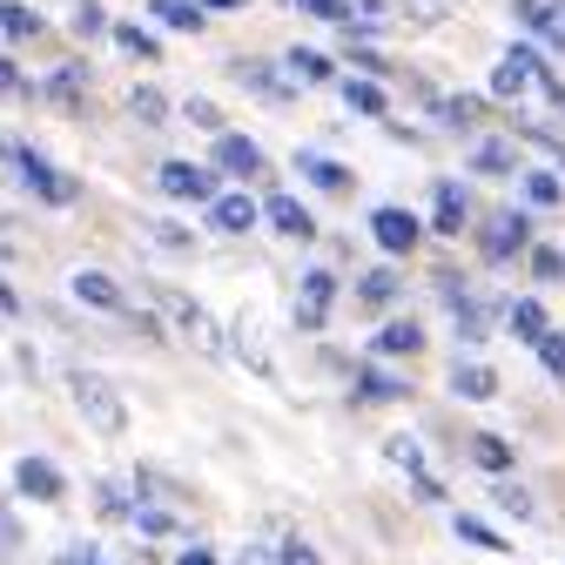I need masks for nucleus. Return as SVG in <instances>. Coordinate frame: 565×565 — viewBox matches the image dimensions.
Segmentation results:
<instances>
[{
    "label": "nucleus",
    "mask_w": 565,
    "mask_h": 565,
    "mask_svg": "<svg viewBox=\"0 0 565 565\" xmlns=\"http://www.w3.org/2000/svg\"><path fill=\"white\" fill-rule=\"evenodd\" d=\"M156 303H162V323H169V330H175V337L195 350V358H216V364L230 358V337H223V323L209 317L195 297H182V290H156Z\"/></svg>",
    "instance_id": "nucleus-2"
},
{
    "label": "nucleus",
    "mask_w": 565,
    "mask_h": 565,
    "mask_svg": "<svg viewBox=\"0 0 565 565\" xmlns=\"http://www.w3.org/2000/svg\"><path fill=\"white\" fill-rule=\"evenodd\" d=\"M8 310H21V303H14V290H8V282H0V317H8Z\"/></svg>",
    "instance_id": "nucleus-52"
},
{
    "label": "nucleus",
    "mask_w": 565,
    "mask_h": 565,
    "mask_svg": "<svg viewBox=\"0 0 565 565\" xmlns=\"http://www.w3.org/2000/svg\"><path fill=\"white\" fill-rule=\"evenodd\" d=\"M539 88L552 95V75H545V61H539L532 47H512L499 67H491V102H505V108L525 102V95H539Z\"/></svg>",
    "instance_id": "nucleus-4"
},
{
    "label": "nucleus",
    "mask_w": 565,
    "mask_h": 565,
    "mask_svg": "<svg viewBox=\"0 0 565 565\" xmlns=\"http://www.w3.org/2000/svg\"><path fill=\"white\" fill-rule=\"evenodd\" d=\"M297 175L317 182V189H337V195L358 189V182H350V169H337V162H323V156H297Z\"/></svg>",
    "instance_id": "nucleus-22"
},
{
    "label": "nucleus",
    "mask_w": 565,
    "mask_h": 565,
    "mask_svg": "<svg viewBox=\"0 0 565 565\" xmlns=\"http://www.w3.org/2000/svg\"><path fill=\"white\" fill-rule=\"evenodd\" d=\"M303 14H317V21H343L350 14V0H297Z\"/></svg>",
    "instance_id": "nucleus-45"
},
{
    "label": "nucleus",
    "mask_w": 565,
    "mask_h": 565,
    "mask_svg": "<svg viewBox=\"0 0 565 565\" xmlns=\"http://www.w3.org/2000/svg\"><path fill=\"white\" fill-rule=\"evenodd\" d=\"M431 195H438V202H431V230H438V236H458V230H465V216H471L465 189H458V182H438Z\"/></svg>",
    "instance_id": "nucleus-15"
},
{
    "label": "nucleus",
    "mask_w": 565,
    "mask_h": 565,
    "mask_svg": "<svg viewBox=\"0 0 565 565\" xmlns=\"http://www.w3.org/2000/svg\"><path fill=\"white\" fill-rule=\"evenodd\" d=\"M525 243H532V230H525V216H519V209H499V216H484V230H478V249H484L491 263L519 256Z\"/></svg>",
    "instance_id": "nucleus-5"
},
{
    "label": "nucleus",
    "mask_w": 565,
    "mask_h": 565,
    "mask_svg": "<svg viewBox=\"0 0 565 565\" xmlns=\"http://www.w3.org/2000/svg\"><path fill=\"white\" fill-rule=\"evenodd\" d=\"M558 8H565V0H512V14H519L525 28H539V34L552 28V14H558Z\"/></svg>",
    "instance_id": "nucleus-35"
},
{
    "label": "nucleus",
    "mask_w": 565,
    "mask_h": 565,
    "mask_svg": "<svg viewBox=\"0 0 565 565\" xmlns=\"http://www.w3.org/2000/svg\"><path fill=\"white\" fill-rule=\"evenodd\" d=\"M243 82H249V95H256V102H269V108H282V102H290V82H282V75H269L263 61H243Z\"/></svg>",
    "instance_id": "nucleus-20"
},
{
    "label": "nucleus",
    "mask_w": 565,
    "mask_h": 565,
    "mask_svg": "<svg viewBox=\"0 0 565 565\" xmlns=\"http://www.w3.org/2000/svg\"><path fill=\"white\" fill-rule=\"evenodd\" d=\"M417 350H424V330L411 317H397V323H384L371 337V358H417Z\"/></svg>",
    "instance_id": "nucleus-14"
},
{
    "label": "nucleus",
    "mask_w": 565,
    "mask_h": 565,
    "mask_svg": "<svg viewBox=\"0 0 565 565\" xmlns=\"http://www.w3.org/2000/svg\"><path fill=\"white\" fill-rule=\"evenodd\" d=\"M156 21L182 28V34H202V8H195V0H156Z\"/></svg>",
    "instance_id": "nucleus-26"
},
{
    "label": "nucleus",
    "mask_w": 565,
    "mask_h": 565,
    "mask_svg": "<svg viewBox=\"0 0 565 565\" xmlns=\"http://www.w3.org/2000/svg\"><path fill=\"white\" fill-rule=\"evenodd\" d=\"M269 223H276L282 236H297V243H310V236H317V223H310V209H303L297 195H269Z\"/></svg>",
    "instance_id": "nucleus-16"
},
{
    "label": "nucleus",
    "mask_w": 565,
    "mask_h": 565,
    "mask_svg": "<svg viewBox=\"0 0 565 565\" xmlns=\"http://www.w3.org/2000/svg\"><path fill=\"white\" fill-rule=\"evenodd\" d=\"M525 195H532L539 209H552V202H565V182H558L552 169H532V175H525Z\"/></svg>",
    "instance_id": "nucleus-33"
},
{
    "label": "nucleus",
    "mask_w": 565,
    "mask_h": 565,
    "mask_svg": "<svg viewBox=\"0 0 565 565\" xmlns=\"http://www.w3.org/2000/svg\"><path fill=\"white\" fill-rule=\"evenodd\" d=\"M330 303H337V276H330V269H310L303 290H297V330H323Z\"/></svg>",
    "instance_id": "nucleus-6"
},
{
    "label": "nucleus",
    "mask_w": 565,
    "mask_h": 565,
    "mask_svg": "<svg viewBox=\"0 0 565 565\" xmlns=\"http://www.w3.org/2000/svg\"><path fill=\"white\" fill-rule=\"evenodd\" d=\"M216 169H223V175H236V182L263 175V156H256V141H249V135H236V128H223V135H216Z\"/></svg>",
    "instance_id": "nucleus-8"
},
{
    "label": "nucleus",
    "mask_w": 565,
    "mask_h": 565,
    "mask_svg": "<svg viewBox=\"0 0 565 565\" xmlns=\"http://www.w3.org/2000/svg\"><path fill=\"white\" fill-rule=\"evenodd\" d=\"M14 545H21V532H14L8 505H0V565H14Z\"/></svg>",
    "instance_id": "nucleus-46"
},
{
    "label": "nucleus",
    "mask_w": 565,
    "mask_h": 565,
    "mask_svg": "<svg viewBox=\"0 0 565 565\" xmlns=\"http://www.w3.org/2000/svg\"><path fill=\"white\" fill-rule=\"evenodd\" d=\"M95 505H102V519L128 525V519L141 512V478H102V484H95Z\"/></svg>",
    "instance_id": "nucleus-10"
},
{
    "label": "nucleus",
    "mask_w": 565,
    "mask_h": 565,
    "mask_svg": "<svg viewBox=\"0 0 565 565\" xmlns=\"http://www.w3.org/2000/svg\"><path fill=\"white\" fill-rule=\"evenodd\" d=\"M458 397H471V404H484V397H499V377H491L484 364H458Z\"/></svg>",
    "instance_id": "nucleus-24"
},
{
    "label": "nucleus",
    "mask_w": 565,
    "mask_h": 565,
    "mask_svg": "<svg viewBox=\"0 0 565 565\" xmlns=\"http://www.w3.org/2000/svg\"><path fill=\"white\" fill-rule=\"evenodd\" d=\"M458 539H465V545H478V552H512V545H505L499 532L484 525V519H465V512H458Z\"/></svg>",
    "instance_id": "nucleus-31"
},
{
    "label": "nucleus",
    "mask_w": 565,
    "mask_h": 565,
    "mask_svg": "<svg viewBox=\"0 0 565 565\" xmlns=\"http://www.w3.org/2000/svg\"><path fill=\"white\" fill-rule=\"evenodd\" d=\"M471 169H478V175H512V169H519V141H478V149H471Z\"/></svg>",
    "instance_id": "nucleus-18"
},
{
    "label": "nucleus",
    "mask_w": 565,
    "mask_h": 565,
    "mask_svg": "<svg viewBox=\"0 0 565 565\" xmlns=\"http://www.w3.org/2000/svg\"><path fill=\"white\" fill-rule=\"evenodd\" d=\"M371 236H377V249L404 256V249H417V216H411V209H377V216H371Z\"/></svg>",
    "instance_id": "nucleus-11"
},
{
    "label": "nucleus",
    "mask_w": 565,
    "mask_h": 565,
    "mask_svg": "<svg viewBox=\"0 0 565 565\" xmlns=\"http://www.w3.org/2000/svg\"><path fill=\"white\" fill-rule=\"evenodd\" d=\"M202 8H243V0H202Z\"/></svg>",
    "instance_id": "nucleus-53"
},
{
    "label": "nucleus",
    "mask_w": 565,
    "mask_h": 565,
    "mask_svg": "<svg viewBox=\"0 0 565 565\" xmlns=\"http://www.w3.org/2000/svg\"><path fill=\"white\" fill-rule=\"evenodd\" d=\"M236 350H243V364H249L256 377H269V371H276V364H269V350H263V337H256L249 323H236Z\"/></svg>",
    "instance_id": "nucleus-30"
},
{
    "label": "nucleus",
    "mask_w": 565,
    "mask_h": 565,
    "mask_svg": "<svg viewBox=\"0 0 565 565\" xmlns=\"http://www.w3.org/2000/svg\"><path fill=\"white\" fill-rule=\"evenodd\" d=\"M276 565H323V552H317V545H303V539H290V545L276 552Z\"/></svg>",
    "instance_id": "nucleus-42"
},
{
    "label": "nucleus",
    "mask_w": 565,
    "mask_h": 565,
    "mask_svg": "<svg viewBox=\"0 0 565 565\" xmlns=\"http://www.w3.org/2000/svg\"><path fill=\"white\" fill-rule=\"evenodd\" d=\"M67 397H75V411L88 417V431H102V438H121L128 431V397L115 391V377L75 371V377H67Z\"/></svg>",
    "instance_id": "nucleus-3"
},
{
    "label": "nucleus",
    "mask_w": 565,
    "mask_h": 565,
    "mask_svg": "<svg viewBox=\"0 0 565 565\" xmlns=\"http://www.w3.org/2000/svg\"><path fill=\"white\" fill-rule=\"evenodd\" d=\"M54 565H102V558H95V545H67Z\"/></svg>",
    "instance_id": "nucleus-48"
},
{
    "label": "nucleus",
    "mask_w": 565,
    "mask_h": 565,
    "mask_svg": "<svg viewBox=\"0 0 565 565\" xmlns=\"http://www.w3.org/2000/svg\"><path fill=\"white\" fill-rule=\"evenodd\" d=\"M491 505L512 512V519H532V512H539V505H532V491H525V484H512V478H491Z\"/></svg>",
    "instance_id": "nucleus-23"
},
{
    "label": "nucleus",
    "mask_w": 565,
    "mask_h": 565,
    "mask_svg": "<svg viewBox=\"0 0 565 565\" xmlns=\"http://www.w3.org/2000/svg\"><path fill=\"white\" fill-rule=\"evenodd\" d=\"M189 121H195V128H216V135H223V115H216V102H189Z\"/></svg>",
    "instance_id": "nucleus-47"
},
{
    "label": "nucleus",
    "mask_w": 565,
    "mask_h": 565,
    "mask_svg": "<svg viewBox=\"0 0 565 565\" xmlns=\"http://www.w3.org/2000/svg\"><path fill=\"white\" fill-rule=\"evenodd\" d=\"M75 303H88V310H128L121 282L108 269H75Z\"/></svg>",
    "instance_id": "nucleus-12"
},
{
    "label": "nucleus",
    "mask_w": 565,
    "mask_h": 565,
    "mask_svg": "<svg viewBox=\"0 0 565 565\" xmlns=\"http://www.w3.org/2000/svg\"><path fill=\"white\" fill-rule=\"evenodd\" d=\"M505 323H512V337H525V343H539V337H545V310H539V303H512V310H505Z\"/></svg>",
    "instance_id": "nucleus-29"
},
{
    "label": "nucleus",
    "mask_w": 565,
    "mask_h": 565,
    "mask_svg": "<svg viewBox=\"0 0 565 565\" xmlns=\"http://www.w3.org/2000/svg\"><path fill=\"white\" fill-rule=\"evenodd\" d=\"M0 182H14L21 195H34V202H47V209H67V202L82 195V182L61 175V169H47L28 141H0Z\"/></svg>",
    "instance_id": "nucleus-1"
},
{
    "label": "nucleus",
    "mask_w": 565,
    "mask_h": 565,
    "mask_svg": "<svg viewBox=\"0 0 565 565\" xmlns=\"http://www.w3.org/2000/svg\"><path fill=\"white\" fill-rule=\"evenodd\" d=\"M384 458L404 465L411 478H424V451H417V438H384Z\"/></svg>",
    "instance_id": "nucleus-37"
},
{
    "label": "nucleus",
    "mask_w": 565,
    "mask_h": 565,
    "mask_svg": "<svg viewBox=\"0 0 565 565\" xmlns=\"http://www.w3.org/2000/svg\"><path fill=\"white\" fill-rule=\"evenodd\" d=\"M47 102L67 108V115H82V102H88V67H82V61L54 67V75H47Z\"/></svg>",
    "instance_id": "nucleus-13"
},
{
    "label": "nucleus",
    "mask_w": 565,
    "mask_h": 565,
    "mask_svg": "<svg viewBox=\"0 0 565 565\" xmlns=\"http://www.w3.org/2000/svg\"><path fill=\"white\" fill-rule=\"evenodd\" d=\"M290 75H303V82H330V54L297 47V54H290Z\"/></svg>",
    "instance_id": "nucleus-36"
},
{
    "label": "nucleus",
    "mask_w": 565,
    "mask_h": 565,
    "mask_svg": "<svg viewBox=\"0 0 565 565\" xmlns=\"http://www.w3.org/2000/svg\"><path fill=\"white\" fill-rule=\"evenodd\" d=\"M431 108H438L451 128H471V121H478V102H471V95H431Z\"/></svg>",
    "instance_id": "nucleus-32"
},
{
    "label": "nucleus",
    "mask_w": 565,
    "mask_h": 565,
    "mask_svg": "<svg viewBox=\"0 0 565 565\" xmlns=\"http://www.w3.org/2000/svg\"><path fill=\"white\" fill-rule=\"evenodd\" d=\"M216 230L223 236H249L256 230V202L249 195H216Z\"/></svg>",
    "instance_id": "nucleus-17"
},
{
    "label": "nucleus",
    "mask_w": 565,
    "mask_h": 565,
    "mask_svg": "<svg viewBox=\"0 0 565 565\" xmlns=\"http://www.w3.org/2000/svg\"><path fill=\"white\" fill-rule=\"evenodd\" d=\"M75 34H102V0H75Z\"/></svg>",
    "instance_id": "nucleus-44"
},
{
    "label": "nucleus",
    "mask_w": 565,
    "mask_h": 565,
    "mask_svg": "<svg viewBox=\"0 0 565 565\" xmlns=\"http://www.w3.org/2000/svg\"><path fill=\"white\" fill-rule=\"evenodd\" d=\"M236 565H276V552H269V545H243Z\"/></svg>",
    "instance_id": "nucleus-49"
},
{
    "label": "nucleus",
    "mask_w": 565,
    "mask_h": 565,
    "mask_svg": "<svg viewBox=\"0 0 565 565\" xmlns=\"http://www.w3.org/2000/svg\"><path fill=\"white\" fill-rule=\"evenodd\" d=\"M128 115H141V121H162V115H169V102H162L156 88H128Z\"/></svg>",
    "instance_id": "nucleus-39"
},
{
    "label": "nucleus",
    "mask_w": 565,
    "mask_h": 565,
    "mask_svg": "<svg viewBox=\"0 0 565 565\" xmlns=\"http://www.w3.org/2000/svg\"><path fill=\"white\" fill-rule=\"evenodd\" d=\"M14 491H21V499H34V505H54L67 484H61V471H54L47 458H21V465H14Z\"/></svg>",
    "instance_id": "nucleus-9"
},
{
    "label": "nucleus",
    "mask_w": 565,
    "mask_h": 565,
    "mask_svg": "<svg viewBox=\"0 0 565 565\" xmlns=\"http://www.w3.org/2000/svg\"><path fill=\"white\" fill-rule=\"evenodd\" d=\"M532 350H539V364H545V377H558V384H565V337H552V330H545V337H539Z\"/></svg>",
    "instance_id": "nucleus-38"
},
{
    "label": "nucleus",
    "mask_w": 565,
    "mask_h": 565,
    "mask_svg": "<svg viewBox=\"0 0 565 565\" xmlns=\"http://www.w3.org/2000/svg\"><path fill=\"white\" fill-rule=\"evenodd\" d=\"M397 290H404V282H397V269H371V276L358 282V297H364L371 310H384V303H397Z\"/></svg>",
    "instance_id": "nucleus-25"
},
{
    "label": "nucleus",
    "mask_w": 565,
    "mask_h": 565,
    "mask_svg": "<svg viewBox=\"0 0 565 565\" xmlns=\"http://www.w3.org/2000/svg\"><path fill=\"white\" fill-rule=\"evenodd\" d=\"M0 95H28V82L14 75V67H8V61H0Z\"/></svg>",
    "instance_id": "nucleus-50"
},
{
    "label": "nucleus",
    "mask_w": 565,
    "mask_h": 565,
    "mask_svg": "<svg viewBox=\"0 0 565 565\" xmlns=\"http://www.w3.org/2000/svg\"><path fill=\"white\" fill-rule=\"evenodd\" d=\"M343 102L358 108V115H384V88L377 82H343Z\"/></svg>",
    "instance_id": "nucleus-34"
},
{
    "label": "nucleus",
    "mask_w": 565,
    "mask_h": 565,
    "mask_svg": "<svg viewBox=\"0 0 565 565\" xmlns=\"http://www.w3.org/2000/svg\"><path fill=\"white\" fill-rule=\"evenodd\" d=\"M532 276H539V282L565 276V256H558V249H532Z\"/></svg>",
    "instance_id": "nucleus-43"
},
{
    "label": "nucleus",
    "mask_w": 565,
    "mask_h": 565,
    "mask_svg": "<svg viewBox=\"0 0 565 565\" xmlns=\"http://www.w3.org/2000/svg\"><path fill=\"white\" fill-rule=\"evenodd\" d=\"M108 34H115V47L135 54V61H156V54H162V41H156V34H141L135 21H121V28H108Z\"/></svg>",
    "instance_id": "nucleus-27"
},
{
    "label": "nucleus",
    "mask_w": 565,
    "mask_h": 565,
    "mask_svg": "<svg viewBox=\"0 0 565 565\" xmlns=\"http://www.w3.org/2000/svg\"><path fill=\"white\" fill-rule=\"evenodd\" d=\"M471 458H478V471H491V478L512 471V445H505L499 431H478V438H471Z\"/></svg>",
    "instance_id": "nucleus-21"
},
{
    "label": "nucleus",
    "mask_w": 565,
    "mask_h": 565,
    "mask_svg": "<svg viewBox=\"0 0 565 565\" xmlns=\"http://www.w3.org/2000/svg\"><path fill=\"white\" fill-rule=\"evenodd\" d=\"M128 525H135V532H149V539H162V532H175V519H169V512H156V505H141V512H135Z\"/></svg>",
    "instance_id": "nucleus-41"
},
{
    "label": "nucleus",
    "mask_w": 565,
    "mask_h": 565,
    "mask_svg": "<svg viewBox=\"0 0 565 565\" xmlns=\"http://www.w3.org/2000/svg\"><path fill=\"white\" fill-rule=\"evenodd\" d=\"M358 397H404V384L384 371H358Z\"/></svg>",
    "instance_id": "nucleus-40"
},
{
    "label": "nucleus",
    "mask_w": 565,
    "mask_h": 565,
    "mask_svg": "<svg viewBox=\"0 0 565 565\" xmlns=\"http://www.w3.org/2000/svg\"><path fill=\"white\" fill-rule=\"evenodd\" d=\"M0 41H41V14L21 0H0Z\"/></svg>",
    "instance_id": "nucleus-19"
},
{
    "label": "nucleus",
    "mask_w": 565,
    "mask_h": 565,
    "mask_svg": "<svg viewBox=\"0 0 565 565\" xmlns=\"http://www.w3.org/2000/svg\"><path fill=\"white\" fill-rule=\"evenodd\" d=\"M175 565H216V552H202V545H189V552H182Z\"/></svg>",
    "instance_id": "nucleus-51"
},
{
    "label": "nucleus",
    "mask_w": 565,
    "mask_h": 565,
    "mask_svg": "<svg viewBox=\"0 0 565 565\" xmlns=\"http://www.w3.org/2000/svg\"><path fill=\"white\" fill-rule=\"evenodd\" d=\"M162 195H175V202H216V175L209 169H195V162H162Z\"/></svg>",
    "instance_id": "nucleus-7"
},
{
    "label": "nucleus",
    "mask_w": 565,
    "mask_h": 565,
    "mask_svg": "<svg viewBox=\"0 0 565 565\" xmlns=\"http://www.w3.org/2000/svg\"><path fill=\"white\" fill-rule=\"evenodd\" d=\"M451 8H458V0H397V14H404L411 28H438Z\"/></svg>",
    "instance_id": "nucleus-28"
}]
</instances>
